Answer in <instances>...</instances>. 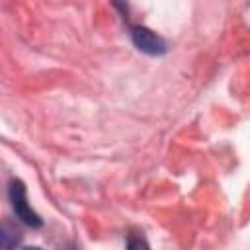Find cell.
<instances>
[{
  "mask_svg": "<svg viewBox=\"0 0 250 250\" xmlns=\"http://www.w3.org/2000/svg\"><path fill=\"white\" fill-rule=\"evenodd\" d=\"M10 201H12V209H14L16 217H18L21 223H25V225H29V227H33V229H37V227L43 225L41 217H39V215L31 209V205L27 203L25 186H23L20 180H14V182L10 184Z\"/></svg>",
  "mask_w": 250,
  "mask_h": 250,
  "instance_id": "1",
  "label": "cell"
},
{
  "mask_svg": "<svg viewBox=\"0 0 250 250\" xmlns=\"http://www.w3.org/2000/svg\"><path fill=\"white\" fill-rule=\"evenodd\" d=\"M131 39H133L135 47L146 55H162L166 51L164 39L145 25H133L131 27Z\"/></svg>",
  "mask_w": 250,
  "mask_h": 250,
  "instance_id": "2",
  "label": "cell"
},
{
  "mask_svg": "<svg viewBox=\"0 0 250 250\" xmlns=\"http://www.w3.org/2000/svg\"><path fill=\"white\" fill-rule=\"evenodd\" d=\"M20 244V232L10 229V227H0V248H8V246H16Z\"/></svg>",
  "mask_w": 250,
  "mask_h": 250,
  "instance_id": "3",
  "label": "cell"
}]
</instances>
